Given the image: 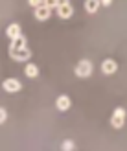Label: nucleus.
I'll return each instance as SVG.
<instances>
[{"label": "nucleus", "mask_w": 127, "mask_h": 151, "mask_svg": "<svg viewBox=\"0 0 127 151\" xmlns=\"http://www.w3.org/2000/svg\"><path fill=\"white\" fill-rule=\"evenodd\" d=\"M2 88L6 90V92H9V94H15V92H19V90L22 88V83L17 78H7V79L2 81Z\"/></svg>", "instance_id": "4"}, {"label": "nucleus", "mask_w": 127, "mask_h": 151, "mask_svg": "<svg viewBox=\"0 0 127 151\" xmlns=\"http://www.w3.org/2000/svg\"><path fill=\"white\" fill-rule=\"evenodd\" d=\"M92 70H94L92 63L88 61V59H81V61L76 65V70H74V74H76L77 78H81V79H87L88 76H92Z\"/></svg>", "instance_id": "1"}, {"label": "nucleus", "mask_w": 127, "mask_h": 151, "mask_svg": "<svg viewBox=\"0 0 127 151\" xmlns=\"http://www.w3.org/2000/svg\"><path fill=\"white\" fill-rule=\"evenodd\" d=\"M101 72L107 74V76H113L118 72V63L114 61V59H105V61L101 63Z\"/></svg>", "instance_id": "6"}, {"label": "nucleus", "mask_w": 127, "mask_h": 151, "mask_svg": "<svg viewBox=\"0 0 127 151\" xmlns=\"http://www.w3.org/2000/svg\"><path fill=\"white\" fill-rule=\"evenodd\" d=\"M6 120H7V111L4 107H0V125H2Z\"/></svg>", "instance_id": "15"}, {"label": "nucleus", "mask_w": 127, "mask_h": 151, "mask_svg": "<svg viewBox=\"0 0 127 151\" xmlns=\"http://www.w3.org/2000/svg\"><path fill=\"white\" fill-rule=\"evenodd\" d=\"M61 149L63 151H76V144H74V140H65L61 144Z\"/></svg>", "instance_id": "13"}, {"label": "nucleus", "mask_w": 127, "mask_h": 151, "mask_svg": "<svg viewBox=\"0 0 127 151\" xmlns=\"http://www.w3.org/2000/svg\"><path fill=\"white\" fill-rule=\"evenodd\" d=\"M24 74L28 76L29 79H35L37 76H39V66L33 65V63H28V65L24 66Z\"/></svg>", "instance_id": "11"}, {"label": "nucleus", "mask_w": 127, "mask_h": 151, "mask_svg": "<svg viewBox=\"0 0 127 151\" xmlns=\"http://www.w3.org/2000/svg\"><path fill=\"white\" fill-rule=\"evenodd\" d=\"M61 6V2H48V7L52 9V7H59Z\"/></svg>", "instance_id": "17"}, {"label": "nucleus", "mask_w": 127, "mask_h": 151, "mask_svg": "<svg viewBox=\"0 0 127 151\" xmlns=\"http://www.w3.org/2000/svg\"><path fill=\"white\" fill-rule=\"evenodd\" d=\"M6 35L13 41V39H17L19 35H22V29H20V26L17 24V22H15V24H9L6 28Z\"/></svg>", "instance_id": "9"}, {"label": "nucleus", "mask_w": 127, "mask_h": 151, "mask_svg": "<svg viewBox=\"0 0 127 151\" xmlns=\"http://www.w3.org/2000/svg\"><path fill=\"white\" fill-rule=\"evenodd\" d=\"M70 105H72V100H70V96H66V94H61L55 100V107L59 109V111H68L70 109Z\"/></svg>", "instance_id": "7"}, {"label": "nucleus", "mask_w": 127, "mask_h": 151, "mask_svg": "<svg viewBox=\"0 0 127 151\" xmlns=\"http://www.w3.org/2000/svg\"><path fill=\"white\" fill-rule=\"evenodd\" d=\"M46 4H48L46 0H29V6H33L35 9H37V7H41V6H46Z\"/></svg>", "instance_id": "14"}, {"label": "nucleus", "mask_w": 127, "mask_h": 151, "mask_svg": "<svg viewBox=\"0 0 127 151\" xmlns=\"http://www.w3.org/2000/svg\"><path fill=\"white\" fill-rule=\"evenodd\" d=\"M100 9V2L98 0H87L85 2V11L87 13H96Z\"/></svg>", "instance_id": "12"}, {"label": "nucleus", "mask_w": 127, "mask_h": 151, "mask_svg": "<svg viewBox=\"0 0 127 151\" xmlns=\"http://www.w3.org/2000/svg\"><path fill=\"white\" fill-rule=\"evenodd\" d=\"M125 109L123 107H116L113 116H110V125L114 127V129H122V127L125 125Z\"/></svg>", "instance_id": "2"}, {"label": "nucleus", "mask_w": 127, "mask_h": 151, "mask_svg": "<svg viewBox=\"0 0 127 151\" xmlns=\"http://www.w3.org/2000/svg\"><path fill=\"white\" fill-rule=\"evenodd\" d=\"M72 15H74V6L68 2V0L61 2V6L57 7V17H59V19H63V20H66V19H70Z\"/></svg>", "instance_id": "5"}, {"label": "nucleus", "mask_w": 127, "mask_h": 151, "mask_svg": "<svg viewBox=\"0 0 127 151\" xmlns=\"http://www.w3.org/2000/svg\"><path fill=\"white\" fill-rule=\"evenodd\" d=\"M100 6H103V7H109V6H113V2H110V0H103V2H100Z\"/></svg>", "instance_id": "16"}, {"label": "nucleus", "mask_w": 127, "mask_h": 151, "mask_svg": "<svg viewBox=\"0 0 127 151\" xmlns=\"http://www.w3.org/2000/svg\"><path fill=\"white\" fill-rule=\"evenodd\" d=\"M26 48V37L24 35H19L17 39H13L11 44H9V50L15 52V50H24Z\"/></svg>", "instance_id": "10"}, {"label": "nucleus", "mask_w": 127, "mask_h": 151, "mask_svg": "<svg viewBox=\"0 0 127 151\" xmlns=\"http://www.w3.org/2000/svg\"><path fill=\"white\" fill-rule=\"evenodd\" d=\"M50 15H52V9L48 7V4H46V6H41V7H37V9H35V19L41 20V22L48 20Z\"/></svg>", "instance_id": "8"}, {"label": "nucleus", "mask_w": 127, "mask_h": 151, "mask_svg": "<svg viewBox=\"0 0 127 151\" xmlns=\"http://www.w3.org/2000/svg\"><path fill=\"white\" fill-rule=\"evenodd\" d=\"M9 57L13 61H17V63H29V59H32V50L28 46L24 50H15V52L9 50Z\"/></svg>", "instance_id": "3"}]
</instances>
